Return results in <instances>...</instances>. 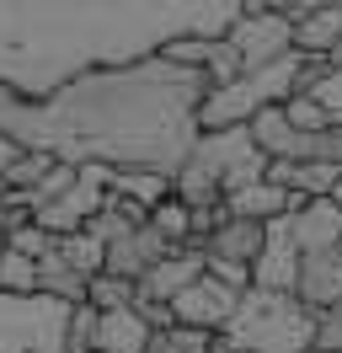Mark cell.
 Masks as SVG:
<instances>
[{
	"label": "cell",
	"instance_id": "obj_16",
	"mask_svg": "<svg viewBox=\"0 0 342 353\" xmlns=\"http://www.w3.org/2000/svg\"><path fill=\"white\" fill-rule=\"evenodd\" d=\"M86 284L91 279H81L75 268L59 257V241H54V252L38 263V294H48V300H59V305H86Z\"/></svg>",
	"mask_w": 342,
	"mask_h": 353
},
{
	"label": "cell",
	"instance_id": "obj_22",
	"mask_svg": "<svg viewBox=\"0 0 342 353\" xmlns=\"http://www.w3.org/2000/svg\"><path fill=\"white\" fill-rule=\"evenodd\" d=\"M283 118H289V129H294L299 139H316V134L332 129V112L321 108L316 97H305V91H294V97L283 102Z\"/></svg>",
	"mask_w": 342,
	"mask_h": 353
},
{
	"label": "cell",
	"instance_id": "obj_32",
	"mask_svg": "<svg viewBox=\"0 0 342 353\" xmlns=\"http://www.w3.org/2000/svg\"><path fill=\"white\" fill-rule=\"evenodd\" d=\"M0 252H6V236H0Z\"/></svg>",
	"mask_w": 342,
	"mask_h": 353
},
{
	"label": "cell",
	"instance_id": "obj_5",
	"mask_svg": "<svg viewBox=\"0 0 342 353\" xmlns=\"http://www.w3.org/2000/svg\"><path fill=\"white\" fill-rule=\"evenodd\" d=\"M188 161H198L203 172H214V176H219L225 199L268 176V155L256 150L252 129H219V134H198V139H192V150H188Z\"/></svg>",
	"mask_w": 342,
	"mask_h": 353
},
{
	"label": "cell",
	"instance_id": "obj_8",
	"mask_svg": "<svg viewBox=\"0 0 342 353\" xmlns=\"http://www.w3.org/2000/svg\"><path fill=\"white\" fill-rule=\"evenodd\" d=\"M294 300L305 310H332L342 300V241L326 246V252H310L299 257V279H294Z\"/></svg>",
	"mask_w": 342,
	"mask_h": 353
},
{
	"label": "cell",
	"instance_id": "obj_27",
	"mask_svg": "<svg viewBox=\"0 0 342 353\" xmlns=\"http://www.w3.org/2000/svg\"><path fill=\"white\" fill-rule=\"evenodd\" d=\"M310 353H342V300L316 316V348Z\"/></svg>",
	"mask_w": 342,
	"mask_h": 353
},
{
	"label": "cell",
	"instance_id": "obj_24",
	"mask_svg": "<svg viewBox=\"0 0 342 353\" xmlns=\"http://www.w3.org/2000/svg\"><path fill=\"white\" fill-rule=\"evenodd\" d=\"M0 294H38V263L0 252Z\"/></svg>",
	"mask_w": 342,
	"mask_h": 353
},
{
	"label": "cell",
	"instance_id": "obj_28",
	"mask_svg": "<svg viewBox=\"0 0 342 353\" xmlns=\"http://www.w3.org/2000/svg\"><path fill=\"white\" fill-rule=\"evenodd\" d=\"M139 321H145L150 332H177V310L166 305V300H139Z\"/></svg>",
	"mask_w": 342,
	"mask_h": 353
},
{
	"label": "cell",
	"instance_id": "obj_6",
	"mask_svg": "<svg viewBox=\"0 0 342 353\" xmlns=\"http://www.w3.org/2000/svg\"><path fill=\"white\" fill-rule=\"evenodd\" d=\"M225 43L235 48L241 70H268L294 54V27L278 11V0H262V6H241V17H235Z\"/></svg>",
	"mask_w": 342,
	"mask_h": 353
},
{
	"label": "cell",
	"instance_id": "obj_4",
	"mask_svg": "<svg viewBox=\"0 0 342 353\" xmlns=\"http://www.w3.org/2000/svg\"><path fill=\"white\" fill-rule=\"evenodd\" d=\"M70 305L48 294H0V353H64Z\"/></svg>",
	"mask_w": 342,
	"mask_h": 353
},
{
	"label": "cell",
	"instance_id": "obj_30",
	"mask_svg": "<svg viewBox=\"0 0 342 353\" xmlns=\"http://www.w3.org/2000/svg\"><path fill=\"white\" fill-rule=\"evenodd\" d=\"M326 70H342V38H337V48L326 54Z\"/></svg>",
	"mask_w": 342,
	"mask_h": 353
},
{
	"label": "cell",
	"instance_id": "obj_2",
	"mask_svg": "<svg viewBox=\"0 0 342 353\" xmlns=\"http://www.w3.org/2000/svg\"><path fill=\"white\" fill-rule=\"evenodd\" d=\"M241 6H0V91L48 102L97 70L161 54L171 38H230Z\"/></svg>",
	"mask_w": 342,
	"mask_h": 353
},
{
	"label": "cell",
	"instance_id": "obj_25",
	"mask_svg": "<svg viewBox=\"0 0 342 353\" xmlns=\"http://www.w3.org/2000/svg\"><path fill=\"white\" fill-rule=\"evenodd\" d=\"M6 252H17V257H27V263H43V257L54 252V236L32 220V225H21L17 236H6Z\"/></svg>",
	"mask_w": 342,
	"mask_h": 353
},
{
	"label": "cell",
	"instance_id": "obj_17",
	"mask_svg": "<svg viewBox=\"0 0 342 353\" xmlns=\"http://www.w3.org/2000/svg\"><path fill=\"white\" fill-rule=\"evenodd\" d=\"M112 193H118V199H134L139 209H155L161 199H171V172H155V166H128V172L112 176Z\"/></svg>",
	"mask_w": 342,
	"mask_h": 353
},
{
	"label": "cell",
	"instance_id": "obj_20",
	"mask_svg": "<svg viewBox=\"0 0 342 353\" xmlns=\"http://www.w3.org/2000/svg\"><path fill=\"white\" fill-rule=\"evenodd\" d=\"M150 230H161L171 246H188L192 241V209L171 193V199H161L155 209H150Z\"/></svg>",
	"mask_w": 342,
	"mask_h": 353
},
{
	"label": "cell",
	"instance_id": "obj_1",
	"mask_svg": "<svg viewBox=\"0 0 342 353\" xmlns=\"http://www.w3.org/2000/svg\"><path fill=\"white\" fill-rule=\"evenodd\" d=\"M203 97H209L203 75L150 54L123 70H97L48 102L17 97L0 118V134L17 139L21 150H48L70 166L102 161L112 172H128V166L177 172L198 139Z\"/></svg>",
	"mask_w": 342,
	"mask_h": 353
},
{
	"label": "cell",
	"instance_id": "obj_31",
	"mask_svg": "<svg viewBox=\"0 0 342 353\" xmlns=\"http://www.w3.org/2000/svg\"><path fill=\"white\" fill-rule=\"evenodd\" d=\"M0 203H6V188H0Z\"/></svg>",
	"mask_w": 342,
	"mask_h": 353
},
{
	"label": "cell",
	"instance_id": "obj_12",
	"mask_svg": "<svg viewBox=\"0 0 342 353\" xmlns=\"http://www.w3.org/2000/svg\"><path fill=\"white\" fill-rule=\"evenodd\" d=\"M289 241L299 246V257H310V252H326V246L342 241V209L332 199H310L299 214H289Z\"/></svg>",
	"mask_w": 342,
	"mask_h": 353
},
{
	"label": "cell",
	"instance_id": "obj_7",
	"mask_svg": "<svg viewBox=\"0 0 342 353\" xmlns=\"http://www.w3.org/2000/svg\"><path fill=\"white\" fill-rule=\"evenodd\" d=\"M235 305H241V294L225 284H214L209 273L198 279V284H188L177 300H171V310H177V327L198 332V337H214V332H225L235 321Z\"/></svg>",
	"mask_w": 342,
	"mask_h": 353
},
{
	"label": "cell",
	"instance_id": "obj_18",
	"mask_svg": "<svg viewBox=\"0 0 342 353\" xmlns=\"http://www.w3.org/2000/svg\"><path fill=\"white\" fill-rule=\"evenodd\" d=\"M54 166H59V155H48V150H21L17 161H11V172L0 176V188H6V193H21V199H32L43 182L54 176Z\"/></svg>",
	"mask_w": 342,
	"mask_h": 353
},
{
	"label": "cell",
	"instance_id": "obj_15",
	"mask_svg": "<svg viewBox=\"0 0 342 353\" xmlns=\"http://www.w3.org/2000/svg\"><path fill=\"white\" fill-rule=\"evenodd\" d=\"M150 337H155V332L139 321V310H107V316H97V343H91V348H102V353H145Z\"/></svg>",
	"mask_w": 342,
	"mask_h": 353
},
{
	"label": "cell",
	"instance_id": "obj_10",
	"mask_svg": "<svg viewBox=\"0 0 342 353\" xmlns=\"http://www.w3.org/2000/svg\"><path fill=\"white\" fill-rule=\"evenodd\" d=\"M299 279V246L289 241V225L278 220L268 225V241H262V257L252 268V289H268V294H294Z\"/></svg>",
	"mask_w": 342,
	"mask_h": 353
},
{
	"label": "cell",
	"instance_id": "obj_21",
	"mask_svg": "<svg viewBox=\"0 0 342 353\" xmlns=\"http://www.w3.org/2000/svg\"><path fill=\"white\" fill-rule=\"evenodd\" d=\"M337 176H342V166H332V161H305V166L294 161L289 193H299V199H332L337 193Z\"/></svg>",
	"mask_w": 342,
	"mask_h": 353
},
{
	"label": "cell",
	"instance_id": "obj_26",
	"mask_svg": "<svg viewBox=\"0 0 342 353\" xmlns=\"http://www.w3.org/2000/svg\"><path fill=\"white\" fill-rule=\"evenodd\" d=\"M97 343V310L91 305H70V321H64V353H81Z\"/></svg>",
	"mask_w": 342,
	"mask_h": 353
},
{
	"label": "cell",
	"instance_id": "obj_19",
	"mask_svg": "<svg viewBox=\"0 0 342 353\" xmlns=\"http://www.w3.org/2000/svg\"><path fill=\"white\" fill-rule=\"evenodd\" d=\"M86 305L107 316V310H134L139 305V284H128V279H112V273H97L91 284H86Z\"/></svg>",
	"mask_w": 342,
	"mask_h": 353
},
{
	"label": "cell",
	"instance_id": "obj_14",
	"mask_svg": "<svg viewBox=\"0 0 342 353\" xmlns=\"http://www.w3.org/2000/svg\"><path fill=\"white\" fill-rule=\"evenodd\" d=\"M262 241H268V225L230 220V225H219V230H214V241L203 246V252H209V257H225V263H241V268H256Z\"/></svg>",
	"mask_w": 342,
	"mask_h": 353
},
{
	"label": "cell",
	"instance_id": "obj_29",
	"mask_svg": "<svg viewBox=\"0 0 342 353\" xmlns=\"http://www.w3.org/2000/svg\"><path fill=\"white\" fill-rule=\"evenodd\" d=\"M17 155H21V145H17V139H6V134H0V176L11 172V161H17Z\"/></svg>",
	"mask_w": 342,
	"mask_h": 353
},
{
	"label": "cell",
	"instance_id": "obj_3",
	"mask_svg": "<svg viewBox=\"0 0 342 353\" xmlns=\"http://www.w3.org/2000/svg\"><path fill=\"white\" fill-rule=\"evenodd\" d=\"M225 337L235 343V353H310L316 348V310H305L294 294L246 289Z\"/></svg>",
	"mask_w": 342,
	"mask_h": 353
},
{
	"label": "cell",
	"instance_id": "obj_9",
	"mask_svg": "<svg viewBox=\"0 0 342 353\" xmlns=\"http://www.w3.org/2000/svg\"><path fill=\"white\" fill-rule=\"evenodd\" d=\"M166 252H177V246L161 236V230H150V225H139L134 236H123V241H112L107 246V263H102V273H112V279H128V284H145V273Z\"/></svg>",
	"mask_w": 342,
	"mask_h": 353
},
{
	"label": "cell",
	"instance_id": "obj_13",
	"mask_svg": "<svg viewBox=\"0 0 342 353\" xmlns=\"http://www.w3.org/2000/svg\"><path fill=\"white\" fill-rule=\"evenodd\" d=\"M337 38H342L337 6H310V17L294 27V54L310 59V65H326V54L337 48Z\"/></svg>",
	"mask_w": 342,
	"mask_h": 353
},
{
	"label": "cell",
	"instance_id": "obj_23",
	"mask_svg": "<svg viewBox=\"0 0 342 353\" xmlns=\"http://www.w3.org/2000/svg\"><path fill=\"white\" fill-rule=\"evenodd\" d=\"M59 257L75 268L81 279H97V273H102V263H107V246L97 241V236L75 230V236H64V241H59Z\"/></svg>",
	"mask_w": 342,
	"mask_h": 353
},
{
	"label": "cell",
	"instance_id": "obj_11",
	"mask_svg": "<svg viewBox=\"0 0 342 353\" xmlns=\"http://www.w3.org/2000/svg\"><path fill=\"white\" fill-rule=\"evenodd\" d=\"M203 279V246H177V252H166L161 263L145 273V284H139V300H177L188 284H198Z\"/></svg>",
	"mask_w": 342,
	"mask_h": 353
}]
</instances>
